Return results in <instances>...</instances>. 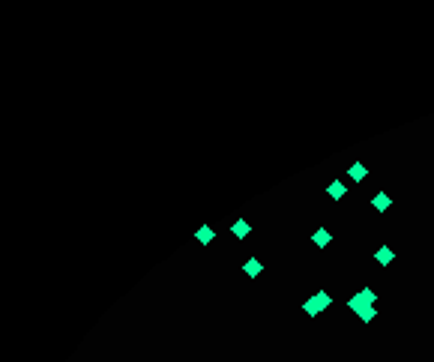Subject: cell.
I'll return each mask as SVG.
<instances>
[{"mask_svg": "<svg viewBox=\"0 0 434 362\" xmlns=\"http://www.w3.org/2000/svg\"><path fill=\"white\" fill-rule=\"evenodd\" d=\"M348 306H351V312H354V315H357L363 324H372V321L378 318V309H375V306H369V303H366L360 294H354V297L348 300Z\"/></svg>", "mask_w": 434, "mask_h": 362, "instance_id": "cell-1", "label": "cell"}, {"mask_svg": "<svg viewBox=\"0 0 434 362\" xmlns=\"http://www.w3.org/2000/svg\"><path fill=\"white\" fill-rule=\"evenodd\" d=\"M372 207H375V210H378V213H387V210H390V207H393V198H390V195H387V192H378V195H375V198H372Z\"/></svg>", "mask_w": 434, "mask_h": 362, "instance_id": "cell-2", "label": "cell"}, {"mask_svg": "<svg viewBox=\"0 0 434 362\" xmlns=\"http://www.w3.org/2000/svg\"><path fill=\"white\" fill-rule=\"evenodd\" d=\"M327 195H330L333 201H342V198L348 195V186H345L342 180H336V183H330V186H327Z\"/></svg>", "mask_w": 434, "mask_h": 362, "instance_id": "cell-3", "label": "cell"}, {"mask_svg": "<svg viewBox=\"0 0 434 362\" xmlns=\"http://www.w3.org/2000/svg\"><path fill=\"white\" fill-rule=\"evenodd\" d=\"M231 231H234V237H237V240H246V237L252 234V228H249V222H246V219H237V222L231 225Z\"/></svg>", "mask_w": 434, "mask_h": 362, "instance_id": "cell-4", "label": "cell"}, {"mask_svg": "<svg viewBox=\"0 0 434 362\" xmlns=\"http://www.w3.org/2000/svg\"><path fill=\"white\" fill-rule=\"evenodd\" d=\"M330 240H333V234H330L327 228H318V231H315V237H312V243H315L318 249H327V246H330Z\"/></svg>", "mask_w": 434, "mask_h": 362, "instance_id": "cell-5", "label": "cell"}, {"mask_svg": "<svg viewBox=\"0 0 434 362\" xmlns=\"http://www.w3.org/2000/svg\"><path fill=\"white\" fill-rule=\"evenodd\" d=\"M375 261H378L381 267H390V264L396 261V255H393V249H390V246H381V249H378V255H375Z\"/></svg>", "mask_w": 434, "mask_h": 362, "instance_id": "cell-6", "label": "cell"}, {"mask_svg": "<svg viewBox=\"0 0 434 362\" xmlns=\"http://www.w3.org/2000/svg\"><path fill=\"white\" fill-rule=\"evenodd\" d=\"M261 270H264V264H261L258 258H249V261L243 264V273H246V276H252V279H258V276H261Z\"/></svg>", "mask_w": 434, "mask_h": 362, "instance_id": "cell-7", "label": "cell"}, {"mask_svg": "<svg viewBox=\"0 0 434 362\" xmlns=\"http://www.w3.org/2000/svg\"><path fill=\"white\" fill-rule=\"evenodd\" d=\"M366 174H369V168H366L363 162H354V165L348 168V177H351V180H366Z\"/></svg>", "mask_w": 434, "mask_h": 362, "instance_id": "cell-8", "label": "cell"}, {"mask_svg": "<svg viewBox=\"0 0 434 362\" xmlns=\"http://www.w3.org/2000/svg\"><path fill=\"white\" fill-rule=\"evenodd\" d=\"M213 237H216V231H213L210 225H204V228H201V231L195 234V240H198L201 246H210V243H213Z\"/></svg>", "mask_w": 434, "mask_h": 362, "instance_id": "cell-9", "label": "cell"}, {"mask_svg": "<svg viewBox=\"0 0 434 362\" xmlns=\"http://www.w3.org/2000/svg\"><path fill=\"white\" fill-rule=\"evenodd\" d=\"M315 300H318V309H321V312H327V309L333 306V297H330L327 291H318V294H315Z\"/></svg>", "mask_w": 434, "mask_h": 362, "instance_id": "cell-10", "label": "cell"}, {"mask_svg": "<svg viewBox=\"0 0 434 362\" xmlns=\"http://www.w3.org/2000/svg\"><path fill=\"white\" fill-rule=\"evenodd\" d=\"M303 312H306L309 318H318V315H321V309H318V300H315V297H312V300H306V303H303Z\"/></svg>", "mask_w": 434, "mask_h": 362, "instance_id": "cell-11", "label": "cell"}, {"mask_svg": "<svg viewBox=\"0 0 434 362\" xmlns=\"http://www.w3.org/2000/svg\"><path fill=\"white\" fill-rule=\"evenodd\" d=\"M360 297H363L369 306H375V303H378V291H372V288H363V291H360Z\"/></svg>", "mask_w": 434, "mask_h": 362, "instance_id": "cell-12", "label": "cell"}]
</instances>
